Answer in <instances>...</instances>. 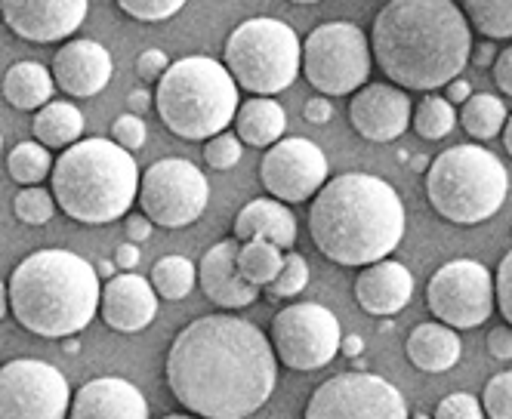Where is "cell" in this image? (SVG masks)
<instances>
[{
  "mask_svg": "<svg viewBox=\"0 0 512 419\" xmlns=\"http://www.w3.org/2000/svg\"><path fill=\"white\" fill-rule=\"evenodd\" d=\"M167 386L201 419H247L263 410L278 383L269 336L235 315H204L170 342Z\"/></svg>",
  "mask_w": 512,
  "mask_h": 419,
  "instance_id": "cell-1",
  "label": "cell"
},
{
  "mask_svg": "<svg viewBox=\"0 0 512 419\" xmlns=\"http://www.w3.org/2000/svg\"><path fill=\"white\" fill-rule=\"evenodd\" d=\"M469 31L451 0H389L374 19L371 56L392 84L432 93L460 78L472 50Z\"/></svg>",
  "mask_w": 512,
  "mask_h": 419,
  "instance_id": "cell-2",
  "label": "cell"
},
{
  "mask_svg": "<svg viewBox=\"0 0 512 419\" xmlns=\"http://www.w3.org/2000/svg\"><path fill=\"white\" fill-rule=\"evenodd\" d=\"M309 235L321 256L349 269H364L405 238V204L380 176L343 173L321 185L309 207Z\"/></svg>",
  "mask_w": 512,
  "mask_h": 419,
  "instance_id": "cell-3",
  "label": "cell"
},
{
  "mask_svg": "<svg viewBox=\"0 0 512 419\" xmlns=\"http://www.w3.org/2000/svg\"><path fill=\"white\" fill-rule=\"evenodd\" d=\"M13 318L34 336H78L99 312V275L71 250H38L25 256L7 284Z\"/></svg>",
  "mask_w": 512,
  "mask_h": 419,
  "instance_id": "cell-4",
  "label": "cell"
},
{
  "mask_svg": "<svg viewBox=\"0 0 512 419\" xmlns=\"http://www.w3.org/2000/svg\"><path fill=\"white\" fill-rule=\"evenodd\" d=\"M53 201L81 225L121 219L139 192V167L130 151L112 139H81L68 145L50 170Z\"/></svg>",
  "mask_w": 512,
  "mask_h": 419,
  "instance_id": "cell-5",
  "label": "cell"
},
{
  "mask_svg": "<svg viewBox=\"0 0 512 419\" xmlns=\"http://www.w3.org/2000/svg\"><path fill=\"white\" fill-rule=\"evenodd\" d=\"M238 84L223 62L210 56H186L161 74L155 108L164 127L189 142H207L223 133L238 111Z\"/></svg>",
  "mask_w": 512,
  "mask_h": 419,
  "instance_id": "cell-6",
  "label": "cell"
},
{
  "mask_svg": "<svg viewBox=\"0 0 512 419\" xmlns=\"http://www.w3.org/2000/svg\"><path fill=\"white\" fill-rule=\"evenodd\" d=\"M509 176L497 155L482 145H454L426 170V195L438 216L457 225H479L500 213Z\"/></svg>",
  "mask_w": 512,
  "mask_h": 419,
  "instance_id": "cell-7",
  "label": "cell"
},
{
  "mask_svg": "<svg viewBox=\"0 0 512 419\" xmlns=\"http://www.w3.org/2000/svg\"><path fill=\"white\" fill-rule=\"evenodd\" d=\"M223 59L241 90L253 96H275L303 71V44L287 22L256 16L229 34Z\"/></svg>",
  "mask_w": 512,
  "mask_h": 419,
  "instance_id": "cell-8",
  "label": "cell"
},
{
  "mask_svg": "<svg viewBox=\"0 0 512 419\" xmlns=\"http://www.w3.org/2000/svg\"><path fill=\"white\" fill-rule=\"evenodd\" d=\"M303 74L321 96L358 93L371 78V41L352 22H324L303 44Z\"/></svg>",
  "mask_w": 512,
  "mask_h": 419,
  "instance_id": "cell-9",
  "label": "cell"
},
{
  "mask_svg": "<svg viewBox=\"0 0 512 419\" xmlns=\"http://www.w3.org/2000/svg\"><path fill=\"white\" fill-rule=\"evenodd\" d=\"M136 201L142 207V216L152 225L186 228L207 210L210 185L192 161L164 158L139 176Z\"/></svg>",
  "mask_w": 512,
  "mask_h": 419,
  "instance_id": "cell-10",
  "label": "cell"
},
{
  "mask_svg": "<svg viewBox=\"0 0 512 419\" xmlns=\"http://www.w3.org/2000/svg\"><path fill=\"white\" fill-rule=\"evenodd\" d=\"M340 321L318 302H294L272 321V352L290 370H321L340 355Z\"/></svg>",
  "mask_w": 512,
  "mask_h": 419,
  "instance_id": "cell-11",
  "label": "cell"
},
{
  "mask_svg": "<svg viewBox=\"0 0 512 419\" xmlns=\"http://www.w3.org/2000/svg\"><path fill=\"white\" fill-rule=\"evenodd\" d=\"M426 306L451 330L482 327L494 315V275L475 259H451L429 278Z\"/></svg>",
  "mask_w": 512,
  "mask_h": 419,
  "instance_id": "cell-12",
  "label": "cell"
},
{
  "mask_svg": "<svg viewBox=\"0 0 512 419\" xmlns=\"http://www.w3.org/2000/svg\"><path fill=\"white\" fill-rule=\"evenodd\" d=\"M303 419H411L401 392L374 373H340L321 383Z\"/></svg>",
  "mask_w": 512,
  "mask_h": 419,
  "instance_id": "cell-13",
  "label": "cell"
},
{
  "mask_svg": "<svg viewBox=\"0 0 512 419\" xmlns=\"http://www.w3.org/2000/svg\"><path fill=\"white\" fill-rule=\"evenodd\" d=\"M68 379L47 361L16 358L0 367V419H65Z\"/></svg>",
  "mask_w": 512,
  "mask_h": 419,
  "instance_id": "cell-14",
  "label": "cell"
},
{
  "mask_svg": "<svg viewBox=\"0 0 512 419\" xmlns=\"http://www.w3.org/2000/svg\"><path fill=\"white\" fill-rule=\"evenodd\" d=\"M260 182L275 201L303 204L327 182V158L312 139H278L260 161Z\"/></svg>",
  "mask_w": 512,
  "mask_h": 419,
  "instance_id": "cell-15",
  "label": "cell"
},
{
  "mask_svg": "<svg viewBox=\"0 0 512 419\" xmlns=\"http://www.w3.org/2000/svg\"><path fill=\"white\" fill-rule=\"evenodd\" d=\"M90 0H0L7 28L28 44H59L87 19Z\"/></svg>",
  "mask_w": 512,
  "mask_h": 419,
  "instance_id": "cell-16",
  "label": "cell"
},
{
  "mask_svg": "<svg viewBox=\"0 0 512 419\" xmlns=\"http://www.w3.org/2000/svg\"><path fill=\"white\" fill-rule=\"evenodd\" d=\"M411 99L392 84H364L349 102V121L368 142H392L411 127Z\"/></svg>",
  "mask_w": 512,
  "mask_h": 419,
  "instance_id": "cell-17",
  "label": "cell"
},
{
  "mask_svg": "<svg viewBox=\"0 0 512 419\" xmlns=\"http://www.w3.org/2000/svg\"><path fill=\"white\" fill-rule=\"evenodd\" d=\"M112 53L102 44L90 41V37H75L59 47L53 56V81L62 93L75 96V99H90L102 93L112 81Z\"/></svg>",
  "mask_w": 512,
  "mask_h": 419,
  "instance_id": "cell-18",
  "label": "cell"
},
{
  "mask_svg": "<svg viewBox=\"0 0 512 419\" xmlns=\"http://www.w3.org/2000/svg\"><path fill=\"white\" fill-rule=\"evenodd\" d=\"M102 321L118 333H139L158 315V293L149 278L121 272L108 278L99 296Z\"/></svg>",
  "mask_w": 512,
  "mask_h": 419,
  "instance_id": "cell-19",
  "label": "cell"
},
{
  "mask_svg": "<svg viewBox=\"0 0 512 419\" xmlns=\"http://www.w3.org/2000/svg\"><path fill=\"white\" fill-rule=\"evenodd\" d=\"M68 419H149V401L130 379L99 376L75 392Z\"/></svg>",
  "mask_w": 512,
  "mask_h": 419,
  "instance_id": "cell-20",
  "label": "cell"
},
{
  "mask_svg": "<svg viewBox=\"0 0 512 419\" xmlns=\"http://www.w3.org/2000/svg\"><path fill=\"white\" fill-rule=\"evenodd\" d=\"M238 241H219L213 244L201 265H198V281L204 296L219 309H247L250 302L260 299V287H253L238 272Z\"/></svg>",
  "mask_w": 512,
  "mask_h": 419,
  "instance_id": "cell-21",
  "label": "cell"
},
{
  "mask_svg": "<svg viewBox=\"0 0 512 419\" xmlns=\"http://www.w3.org/2000/svg\"><path fill=\"white\" fill-rule=\"evenodd\" d=\"M414 275L408 265L395 259H380L364 265L355 278V299L358 306L374 318H392L414 299Z\"/></svg>",
  "mask_w": 512,
  "mask_h": 419,
  "instance_id": "cell-22",
  "label": "cell"
},
{
  "mask_svg": "<svg viewBox=\"0 0 512 419\" xmlns=\"http://www.w3.org/2000/svg\"><path fill=\"white\" fill-rule=\"evenodd\" d=\"M232 228H235L238 244L263 238L284 253L294 250V244H297V216L290 213L287 204H281L275 198H253L250 204H244L238 210Z\"/></svg>",
  "mask_w": 512,
  "mask_h": 419,
  "instance_id": "cell-23",
  "label": "cell"
},
{
  "mask_svg": "<svg viewBox=\"0 0 512 419\" xmlns=\"http://www.w3.org/2000/svg\"><path fill=\"white\" fill-rule=\"evenodd\" d=\"M408 361L423 373H448L460 361V336L445 324H417L408 336Z\"/></svg>",
  "mask_w": 512,
  "mask_h": 419,
  "instance_id": "cell-24",
  "label": "cell"
},
{
  "mask_svg": "<svg viewBox=\"0 0 512 419\" xmlns=\"http://www.w3.org/2000/svg\"><path fill=\"white\" fill-rule=\"evenodd\" d=\"M235 136L253 148H272L284 139L287 130V111L272 96H253L238 105L235 111Z\"/></svg>",
  "mask_w": 512,
  "mask_h": 419,
  "instance_id": "cell-25",
  "label": "cell"
},
{
  "mask_svg": "<svg viewBox=\"0 0 512 419\" xmlns=\"http://www.w3.org/2000/svg\"><path fill=\"white\" fill-rule=\"evenodd\" d=\"M56 81L41 62H16L4 74V99L19 111H38L53 102Z\"/></svg>",
  "mask_w": 512,
  "mask_h": 419,
  "instance_id": "cell-26",
  "label": "cell"
},
{
  "mask_svg": "<svg viewBox=\"0 0 512 419\" xmlns=\"http://www.w3.org/2000/svg\"><path fill=\"white\" fill-rule=\"evenodd\" d=\"M34 136L44 148H68L84 136V114L75 102H47L34 118Z\"/></svg>",
  "mask_w": 512,
  "mask_h": 419,
  "instance_id": "cell-27",
  "label": "cell"
},
{
  "mask_svg": "<svg viewBox=\"0 0 512 419\" xmlns=\"http://www.w3.org/2000/svg\"><path fill=\"white\" fill-rule=\"evenodd\" d=\"M281 265H284V250H278L263 238L244 241L238 247V272L253 287H269L281 272Z\"/></svg>",
  "mask_w": 512,
  "mask_h": 419,
  "instance_id": "cell-28",
  "label": "cell"
},
{
  "mask_svg": "<svg viewBox=\"0 0 512 419\" xmlns=\"http://www.w3.org/2000/svg\"><path fill=\"white\" fill-rule=\"evenodd\" d=\"M506 105L491 96V93H475L463 102L460 111V124L472 139H494L497 133H503L506 124Z\"/></svg>",
  "mask_w": 512,
  "mask_h": 419,
  "instance_id": "cell-29",
  "label": "cell"
},
{
  "mask_svg": "<svg viewBox=\"0 0 512 419\" xmlns=\"http://www.w3.org/2000/svg\"><path fill=\"white\" fill-rule=\"evenodd\" d=\"M195 281H198V269L189 256H164L155 262L152 269V287L158 293V299H170V302H179L186 299L192 290H195Z\"/></svg>",
  "mask_w": 512,
  "mask_h": 419,
  "instance_id": "cell-30",
  "label": "cell"
},
{
  "mask_svg": "<svg viewBox=\"0 0 512 419\" xmlns=\"http://www.w3.org/2000/svg\"><path fill=\"white\" fill-rule=\"evenodd\" d=\"M469 28L482 31L488 41L512 37V0H463Z\"/></svg>",
  "mask_w": 512,
  "mask_h": 419,
  "instance_id": "cell-31",
  "label": "cell"
},
{
  "mask_svg": "<svg viewBox=\"0 0 512 419\" xmlns=\"http://www.w3.org/2000/svg\"><path fill=\"white\" fill-rule=\"evenodd\" d=\"M7 170L19 185H41L50 170H53V158H50V148H44L41 142H19L10 158H7Z\"/></svg>",
  "mask_w": 512,
  "mask_h": 419,
  "instance_id": "cell-32",
  "label": "cell"
},
{
  "mask_svg": "<svg viewBox=\"0 0 512 419\" xmlns=\"http://www.w3.org/2000/svg\"><path fill=\"white\" fill-rule=\"evenodd\" d=\"M454 127H457V111L451 102H445V96L429 93L414 111V130L429 142L445 139Z\"/></svg>",
  "mask_w": 512,
  "mask_h": 419,
  "instance_id": "cell-33",
  "label": "cell"
},
{
  "mask_svg": "<svg viewBox=\"0 0 512 419\" xmlns=\"http://www.w3.org/2000/svg\"><path fill=\"white\" fill-rule=\"evenodd\" d=\"M306 284H309V262H306V256H300L297 250H287L281 272L269 284V296H275V299H294V296H300L306 290Z\"/></svg>",
  "mask_w": 512,
  "mask_h": 419,
  "instance_id": "cell-34",
  "label": "cell"
},
{
  "mask_svg": "<svg viewBox=\"0 0 512 419\" xmlns=\"http://www.w3.org/2000/svg\"><path fill=\"white\" fill-rule=\"evenodd\" d=\"M13 213L25 225H47L53 219V213H56V201H53V195L47 192V188L28 185L13 198Z\"/></svg>",
  "mask_w": 512,
  "mask_h": 419,
  "instance_id": "cell-35",
  "label": "cell"
},
{
  "mask_svg": "<svg viewBox=\"0 0 512 419\" xmlns=\"http://www.w3.org/2000/svg\"><path fill=\"white\" fill-rule=\"evenodd\" d=\"M241 155H244V142L229 130L216 133L204 142V161L213 170H232L241 161Z\"/></svg>",
  "mask_w": 512,
  "mask_h": 419,
  "instance_id": "cell-36",
  "label": "cell"
},
{
  "mask_svg": "<svg viewBox=\"0 0 512 419\" xmlns=\"http://www.w3.org/2000/svg\"><path fill=\"white\" fill-rule=\"evenodd\" d=\"M482 410L491 419H512V373H497L488 379L485 395H482Z\"/></svg>",
  "mask_w": 512,
  "mask_h": 419,
  "instance_id": "cell-37",
  "label": "cell"
},
{
  "mask_svg": "<svg viewBox=\"0 0 512 419\" xmlns=\"http://www.w3.org/2000/svg\"><path fill=\"white\" fill-rule=\"evenodd\" d=\"M115 4L139 22H164L176 16L189 0H115Z\"/></svg>",
  "mask_w": 512,
  "mask_h": 419,
  "instance_id": "cell-38",
  "label": "cell"
},
{
  "mask_svg": "<svg viewBox=\"0 0 512 419\" xmlns=\"http://www.w3.org/2000/svg\"><path fill=\"white\" fill-rule=\"evenodd\" d=\"M432 419H485V410H482V401L472 398L469 392H454L438 401Z\"/></svg>",
  "mask_w": 512,
  "mask_h": 419,
  "instance_id": "cell-39",
  "label": "cell"
},
{
  "mask_svg": "<svg viewBox=\"0 0 512 419\" xmlns=\"http://www.w3.org/2000/svg\"><path fill=\"white\" fill-rule=\"evenodd\" d=\"M145 133H149V130H145L139 114H121V118L112 124V142L121 145L124 151L142 148L145 145Z\"/></svg>",
  "mask_w": 512,
  "mask_h": 419,
  "instance_id": "cell-40",
  "label": "cell"
},
{
  "mask_svg": "<svg viewBox=\"0 0 512 419\" xmlns=\"http://www.w3.org/2000/svg\"><path fill=\"white\" fill-rule=\"evenodd\" d=\"M494 302L506 324L512 327V250L500 259V269L494 275Z\"/></svg>",
  "mask_w": 512,
  "mask_h": 419,
  "instance_id": "cell-41",
  "label": "cell"
},
{
  "mask_svg": "<svg viewBox=\"0 0 512 419\" xmlns=\"http://www.w3.org/2000/svg\"><path fill=\"white\" fill-rule=\"evenodd\" d=\"M170 68V59H167V53L164 50H145V53H139V59H136V74L142 81H161V74Z\"/></svg>",
  "mask_w": 512,
  "mask_h": 419,
  "instance_id": "cell-42",
  "label": "cell"
},
{
  "mask_svg": "<svg viewBox=\"0 0 512 419\" xmlns=\"http://www.w3.org/2000/svg\"><path fill=\"white\" fill-rule=\"evenodd\" d=\"M488 349L497 361H512V327L500 324L488 333Z\"/></svg>",
  "mask_w": 512,
  "mask_h": 419,
  "instance_id": "cell-43",
  "label": "cell"
},
{
  "mask_svg": "<svg viewBox=\"0 0 512 419\" xmlns=\"http://www.w3.org/2000/svg\"><path fill=\"white\" fill-rule=\"evenodd\" d=\"M494 81H497V87L506 96H512V47L497 53V59H494Z\"/></svg>",
  "mask_w": 512,
  "mask_h": 419,
  "instance_id": "cell-44",
  "label": "cell"
},
{
  "mask_svg": "<svg viewBox=\"0 0 512 419\" xmlns=\"http://www.w3.org/2000/svg\"><path fill=\"white\" fill-rule=\"evenodd\" d=\"M303 118H306L309 124L321 127V124H327V121L334 118V105L327 102L324 96H315V99H309V102H306V108H303Z\"/></svg>",
  "mask_w": 512,
  "mask_h": 419,
  "instance_id": "cell-45",
  "label": "cell"
},
{
  "mask_svg": "<svg viewBox=\"0 0 512 419\" xmlns=\"http://www.w3.org/2000/svg\"><path fill=\"white\" fill-rule=\"evenodd\" d=\"M124 232H127V241L130 244H142V241H149V235H152V222L145 219L142 213L139 216H127Z\"/></svg>",
  "mask_w": 512,
  "mask_h": 419,
  "instance_id": "cell-46",
  "label": "cell"
},
{
  "mask_svg": "<svg viewBox=\"0 0 512 419\" xmlns=\"http://www.w3.org/2000/svg\"><path fill=\"white\" fill-rule=\"evenodd\" d=\"M139 259H142V253H139V247L136 244H121L118 250H115V265H118V269L121 272H133L136 269V265H139Z\"/></svg>",
  "mask_w": 512,
  "mask_h": 419,
  "instance_id": "cell-47",
  "label": "cell"
},
{
  "mask_svg": "<svg viewBox=\"0 0 512 419\" xmlns=\"http://www.w3.org/2000/svg\"><path fill=\"white\" fill-rule=\"evenodd\" d=\"M497 47L491 44V41H482V44H475L472 50H469V59H472V65H479V68H488V65H494V59H497Z\"/></svg>",
  "mask_w": 512,
  "mask_h": 419,
  "instance_id": "cell-48",
  "label": "cell"
},
{
  "mask_svg": "<svg viewBox=\"0 0 512 419\" xmlns=\"http://www.w3.org/2000/svg\"><path fill=\"white\" fill-rule=\"evenodd\" d=\"M469 96H472V87H469V81H463V78H454L451 84H445V102H451V105H463Z\"/></svg>",
  "mask_w": 512,
  "mask_h": 419,
  "instance_id": "cell-49",
  "label": "cell"
},
{
  "mask_svg": "<svg viewBox=\"0 0 512 419\" xmlns=\"http://www.w3.org/2000/svg\"><path fill=\"white\" fill-rule=\"evenodd\" d=\"M340 352L346 355V358H358L361 352H364V339L361 336H346V339H340Z\"/></svg>",
  "mask_w": 512,
  "mask_h": 419,
  "instance_id": "cell-50",
  "label": "cell"
},
{
  "mask_svg": "<svg viewBox=\"0 0 512 419\" xmlns=\"http://www.w3.org/2000/svg\"><path fill=\"white\" fill-rule=\"evenodd\" d=\"M152 102H155V99H152L149 93H145V90H133V93H130V108H133L130 114H142Z\"/></svg>",
  "mask_w": 512,
  "mask_h": 419,
  "instance_id": "cell-51",
  "label": "cell"
},
{
  "mask_svg": "<svg viewBox=\"0 0 512 419\" xmlns=\"http://www.w3.org/2000/svg\"><path fill=\"white\" fill-rule=\"evenodd\" d=\"M7 309H10V296H7V284L0 281V321H4Z\"/></svg>",
  "mask_w": 512,
  "mask_h": 419,
  "instance_id": "cell-52",
  "label": "cell"
},
{
  "mask_svg": "<svg viewBox=\"0 0 512 419\" xmlns=\"http://www.w3.org/2000/svg\"><path fill=\"white\" fill-rule=\"evenodd\" d=\"M115 269H118V265H115V262H99V269H96V275H99V278H115Z\"/></svg>",
  "mask_w": 512,
  "mask_h": 419,
  "instance_id": "cell-53",
  "label": "cell"
},
{
  "mask_svg": "<svg viewBox=\"0 0 512 419\" xmlns=\"http://www.w3.org/2000/svg\"><path fill=\"white\" fill-rule=\"evenodd\" d=\"M503 145H506V151L512 155V118H506V124H503Z\"/></svg>",
  "mask_w": 512,
  "mask_h": 419,
  "instance_id": "cell-54",
  "label": "cell"
},
{
  "mask_svg": "<svg viewBox=\"0 0 512 419\" xmlns=\"http://www.w3.org/2000/svg\"><path fill=\"white\" fill-rule=\"evenodd\" d=\"M62 349H65L68 355H78V349H81V342H78V339H71V336H68V339H65V346H62Z\"/></svg>",
  "mask_w": 512,
  "mask_h": 419,
  "instance_id": "cell-55",
  "label": "cell"
},
{
  "mask_svg": "<svg viewBox=\"0 0 512 419\" xmlns=\"http://www.w3.org/2000/svg\"><path fill=\"white\" fill-rule=\"evenodd\" d=\"M164 419H201V416H189V413H170V416H164Z\"/></svg>",
  "mask_w": 512,
  "mask_h": 419,
  "instance_id": "cell-56",
  "label": "cell"
},
{
  "mask_svg": "<svg viewBox=\"0 0 512 419\" xmlns=\"http://www.w3.org/2000/svg\"><path fill=\"white\" fill-rule=\"evenodd\" d=\"M414 167H417V170H429V164H426V158H414Z\"/></svg>",
  "mask_w": 512,
  "mask_h": 419,
  "instance_id": "cell-57",
  "label": "cell"
},
{
  "mask_svg": "<svg viewBox=\"0 0 512 419\" xmlns=\"http://www.w3.org/2000/svg\"><path fill=\"white\" fill-rule=\"evenodd\" d=\"M294 4H318V0H294Z\"/></svg>",
  "mask_w": 512,
  "mask_h": 419,
  "instance_id": "cell-58",
  "label": "cell"
},
{
  "mask_svg": "<svg viewBox=\"0 0 512 419\" xmlns=\"http://www.w3.org/2000/svg\"><path fill=\"white\" fill-rule=\"evenodd\" d=\"M414 419H432V416H426V413H414Z\"/></svg>",
  "mask_w": 512,
  "mask_h": 419,
  "instance_id": "cell-59",
  "label": "cell"
},
{
  "mask_svg": "<svg viewBox=\"0 0 512 419\" xmlns=\"http://www.w3.org/2000/svg\"><path fill=\"white\" fill-rule=\"evenodd\" d=\"M0 151H4V133H0Z\"/></svg>",
  "mask_w": 512,
  "mask_h": 419,
  "instance_id": "cell-60",
  "label": "cell"
}]
</instances>
